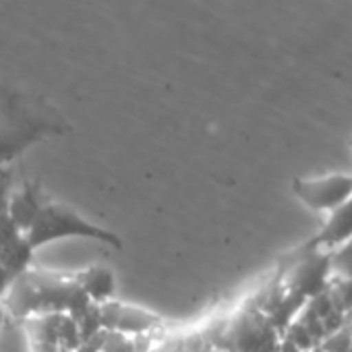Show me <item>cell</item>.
<instances>
[{
  "label": "cell",
  "instance_id": "obj_5",
  "mask_svg": "<svg viewBox=\"0 0 352 352\" xmlns=\"http://www.w3.org/2000/svg\"><path fill=\"white\" fill-rule=\"evenodd\" d=\"M100 323L112 331H120V333H145L151 331L155 327L162 325V317L141 309V307H133V305H124V302H116L114 298L100 305Z\"/></svg>",
  "mask_w": 352,
  "mask_h": 352
},
{
  "label": "cell",
  "instance_id": "obj_3",
  "mask_svg": "<svg viewBox=\"0 0 352 352\" xmlns=\"http://www.w3.org/2000/svg\"><path fill=\"white\" fill-rule=\"evenodd\" d=\"M7 307L15 315L67 311L81 317L91 307L89 298L75 280V274L60 276L28 267L7 290Z\"/></svg>",
  "mask_w": 352,
  "mask_h": 352
},
{
  "label": "cell",
  "instance_id": "obj_9",
  "mask_svg": "<svg viewBox=\"0 0 352 352\" xmlns=\"http://www.w3.org/2000/svg\"><path fill=\"white\" fill-rule=\"evenodd\" d=\"M329 272L338 280L352 278V239L329 251Z\"/></svg>",
  "mask_w": 352,
  "mask_h": 352
},
{
  "label": "cell",
  "instance_id": "obj_4",
  "mask_svg": "<svg viewBox=\"0 0 352 352\" xmlns=\"http://www.w3.org/2000/svg\"><path fill=\"white\" fill-rule=\"evenodd\" d=\"M292 193L313 212H329L352 195V174H327L317 179H294Z\"/></svg>",
  "mask_w": 352,
  "mask_h": 352
},
{
  "label": "cell",
  "instance_id": "obj_6",
  "mask_svg": "<svg viewBox=\"0 0 352 352\" xmlns=\"http://www.w3.org/2000/svg\"><path fill=\"white\" fill-rule=\"evenodd\" d=\"M302 257L292 270V288L300 294H319L325 288L329 272V251L319 249H298Z\"/></svg>",
  "mask_w": 352,
  "mask_h": 352
},
{
  "label": "cell",
  "instance_id": "obj_8",
  "mask_svg": "<svg viewBox=\"0 0 352 352\" xmlns=\"http://www.w3.org/2000/svg\"><path fill=\"white\" fill-rule=\"evenodd\" d=\"M77 284L81 286V290L85 292V296L89 298L91 305H104L108 300L114 298L116 294V278L114 274L104 267V265H94L87 270H81L75 274Z\"/></svg>",
  "mask_w": 352,
  "mask_h": 352
},
{
  "label": "cell",
  "instance_id": "obj_1",
  "mask_svg": "<svg viewBox=\"0 0 352 352\" xmlns=\"http://www.w3.org/2000/svg\"><path fill=\"white\" fill-rule=\"evenodd\" d=\"M9 214L34 251L65 239H87L116 251L122 249V239L116 232L85 220L79 212L52 199L38 183L28 181L25 176H15L9 193Z\"/></svg>",
  "mask_w": 352,
  "mask_h": 352
},
{
  "label": "cell",
  "instance_id": "obj_2",
  "mask_svg": "<svg viewBox=\"0 0 352 352\" xmlns=\"http://www.w3.org/2000/svg\"><path fill=\"white\" fill-rule=\"evenodd\" d=\"M69 131L67 116L50 100L0 85V166H13L34 145Z\"/></svg>",
  "mask_w": 352,
  "mask_h": 352
},
{
  "label": "cell",
  "instance_id": "obj_7",
  "mask_svg": "<svg viewBox=\"0 0 352 352\" xmlns=\"http://www.w3.org/2000/svg\"><path fill=\"white\" fill-rule=\"evenodd\" d=\"M327 220L323 228L305 245L307 249H319V251H331L344 241L352 239V195L340 204L338 208L327 212Z\"/></svg>",
  "mask_w": 352,
  "mask_h": 352
}]
</instances>
